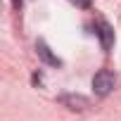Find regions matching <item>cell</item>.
Returning a JSON list of instances; mask_svg holds the SVG:
<instances>
[{"instance_id": "8992f818", "label": "cell", "mask_w": 121, "mask_h": 121, "mask_svg": "<svg viewBox=\"0 0 121 121\" xmlns=\"http://www.w3.org/2000/svg\"><path fill=\"white\" fill-rule=\"evenodd\" d=\"M12 5H14V10H19V7L24 5V0H12Z\"/></svg>"}, {"instance_id": "5b68a950", "label": "cell", "mask_w": 121, "mask_h": 121, "mask_svg": "<svg viewBox=\"0 0 121 121\" xmlns=\"http://www.w3.org/2000/svg\"><path fill=\"white\" fill-rule=\"evenodd\" d=\"M69 3H74V5L81 7V10H88V7L93 5V0H69Z\"/></svg>"}, {"instance_id": "7a4b0ae2", "label": "cell", "mask_w": 121, "mask_h": 121, "mask_svg": "<svg viewBox=\"0 0 121 121\" xmlns=\"http://www.w3.org/2000/svg\"><path fill=\"white\" fill-rule=\"evenodd\" d=\"M95 33H97V38L102 43V50H112V45H114V31H112V26L102 17L95 19Z\"/></svg>"}, {"instance_id": "6da1fadb", "label": "cell", "mask_w": 121, "mask_h": 121, "mask_svg": "<svg viewBox=\"0 0 121 121\" xmlns=\"http://www.w3.org/2000/svg\"><path fill=\"white\" fill-rule=\"evenodd\" d=\"M116 86V76L109 71V69H100L95 76H93V93L100 95V97H107Z\"/></svg>"}, {"instance_id": "277c9868", "label": "cell", "mask_w": 121, "mask_h": 121, "mask_svg": "<svg viewBox=\"0 0 121 121\" xmlns=\"http://www.w3.org/2000/svg\"><path fill=\"white\" fill-rule=\"evenodd\" d=\"M59 102L69 109H74V112H83L88 107V97H83V95H62Z\"/></svg>"}, {"instance_id": "3957f363", "label": "cell", "mask_w": 121, "mask_h": 121, "mask_svg": "<svg viewBox=\"0 0 121 121\" xmlns=\"http://www.w3.org/2000/svg\"><path fill=\"white\" fill-rule=\"evenodd\" d=\"M36 52H38V57L43 59L45 64H50V67H62V59H59V57L48 48L45 40H38V43H36Z\"/></svg>"}]
</instances>
